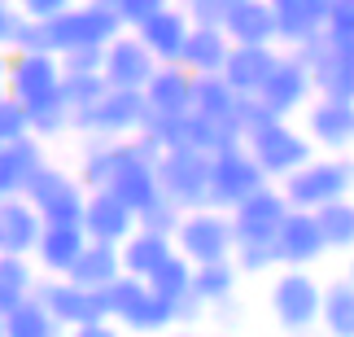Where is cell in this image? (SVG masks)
I'll list each match as a JSON object with an SVG mask.
<instances>
[{"label":"cell","mask_w":354,"mask_h":337,"mask_svg":"<svg viewBox=\"0 0 354 337\" xmlns=\"http://www.w3.org/2000/svg\"><path fill=\"white\" fill-rule=\"evenodd\" d=\"M241 145L250 149V158L258 167H263L267 180H284L289 171H297L302 163H310L315 158V145H310V136H302L297 127H289L284 118L271 114L267 123H258L254 131H245Z\"/></svg>","instance_id":"1"},{"label":"cell","mask_w":354,"mask_h":337,"mask_svg":"<svg viewBox=\"0 0 354 337\" xmlns=\"http://www.w3.org/2000/svg\"><path fill=\"white\" fill-rule=\"evenodd\" d=\"M354 188V163L350 158H310L297 171L284 175V201L297 210H319L324 201H337V197H350Z\"/></svg>","instance_id":"2"},{"label":"cell","mask_w":354,"mask_h":337,"mask_svg":"<svg viewBox=\"0 0 354 337\" xmlns=\"http://www.w3.org/2000/svg\"><path fill=\"white\" fill-rule=\"evenodd\" d=\"M171 241H175V250H180L193 267L223 263V259H232V250H236L232 219H227V210H219V206L184 210V219H180V228H175Z\"/></svg>","instance_id":"3"},{"label":"cell","mask_w":354,"mask_h":337,"mask_svg":"<svg viewBox=\"0 0 354 337\" xmlns=\"http://www.w3.org/2000/svg\"><path fill=\"white\" fill-rule=\"evenodd\" d=\"M153 171H158V193L167 201H175L180 210L210 206V154H201V149H162Z\"/></svg>","instance_id":"4"},{"label":"cell","mask_w":354,"mask_h":337,"mask_svg":"<svg viewBox=\"0 0 354 337\" xmlns=\"http://www.w3.org/2000/svg\"><path fill=\"white\" fill-rule=\"evenodd\" d=\"M263 184H267V175L250 158L245 145H227V149L210 154V206L232 210L236 201H245L254 188H263Z\"/></svg>","instance_id":"5"},{"label":"cell","mask_w":354,"mask_h":337,"mask_svg":"<svg viewBox=\"0 0 354 337\" xmlns=\"http://www.w3.org/2000/svg\"><path fill=\"white\" fill-rule=\"evenodd\" d=\"M319 302H324V285L306 267H289L271 285V311H276L280 329L289 333H306L310 325H319Z\"/></svg>","instance_id":"6"},{"label":"cell","mask_w":354,"mask_h":337,"mask_svg":"<svg viewBox=\"0 0 354 337\" xmlns=\"http://www.w3.org/2000/svg\"><path fill=\"white\" fill-rule=\"evenodd\" d=\"M271 246H276L280 267H310L315 259L328 254V241L319 233L315 210H297V206H289L284 224L276 228V237H271Z\"/></svg>","instance_id":"7"},{"label":"cell","mask_w":354,"mask_h":337,"mask_svg":"<svg viewBox=\"0 0 354 337\" xmlns=\"http://www.w3.org/2000/svg\"><path fill=\"white\" fill-rule=\"evenodd\" d=\"M284 215H289V201H284L280 188H254L245 201H236L232 210H227V219H232V237L236 241H271L276 237V228L284 224Z\"/></svg>","instance_id":"8"},{"label":"cell","mask_w":354,"mask_h":337,"mask_svg":"<svg viewBox=\"0 0 354 337\" xmlns=\"http://www.w3.org/2000/svg\"><path fill=\"white\" fill-rule=\"evenodd\" d=\"M310 97H315V84H310V71H306V62L297 57V53L293 57H280L276 71L267 75V84L258 88L263 110L276 114V118H289L293 110H302Z\"/></svg>","instance_id":"9"},{"label":"cell","mask_w":354,"mask_h":337,"mask_svg":"<svg viewBox=\"0 0 354 337\" xmlns=\"http://www.w3.org/2000/svg\"><path fill=\"white\" fill-rule=\"evenodd\" d=\"M158 71V57L140 44V35H114L105 44V57H101V75L110 88H145L149 75Z\"/></svg>","instance_id":"10"},{"label":"cell","mask_w":354,"mask_h":337,"mask_svg":"<svg viewBox=\"0 0 354 337\" xmlns=\"http://www.w3.org/2000/svg\"><path fill=\"white\" fill-rule=\"evenodd\" d=\"M79 228L88 233V241H110V246H122V241L136 233V210L127 206V201H118L110 188H92V197H84Z\"/></svg>","instance_id":"11"},{"label":"cell","mask_w":354,"mask_h":337,"mask_svg":"<svg viewBox=\"0 0 354 337\" xmlns=\"http://www.w3.org/2000/svg\"><path fill=\"white\" fill-rule=\"evenodd\" d=\"M140 92L149 114H162V118L193 114V71L180 62H158V71L149 75V84Z\"/></svg>","instance_id":"12"},{"label":"cell","mask_w":354,"mask_h":337,"mask_svg":"<svg viewBox=\"0 0 354 337\" xmlns=\"http://www.w3.org/2000/svg\"><path fill=\"white\" fill-rule=\"evenodd\" d=\"M31 197L39 215H48V224H79V215H84V188L79 180L71 175L53 171V167H39L31 175Z\"/></svg>","instance_id":"13"},{"label":"cell","mask_w":354,"mask_h":337,"mask_svg":"<svg viewBox=\"0 0 354 337\" xmlns=\"http://www.w3.org/2000/svg\"><path fill=\"white\" fill-rule=\"evenodd\" d=\"M276 62H280V53L271 44H232L219 75L227 79V88H232L236 97H258V88L276 71Z\"/></svg>","instance_id":"14"},{"label":"cell","mask_w":354,"mask_h":337,"mask_svg":"<svg viewBox=\"0 0 354 337\" xmlns=\"http://www.w3.org/2000/svg\"><path fill=\"white\" fill-rule=\"evenodd\" d=\"M306 131H310V145L319 149H333V154H346L354 145V101H333V97H319L306 114Z\"/></svg>","instance_id":"15"},{"label":"cell","mask_w":354,"mask_h":337,"mask_svg":"<svg viewBox=\"0 0 354 337\" xmlns=\"http://www.w3.org/2000/svg\"><path fill=\"white\" fill-rule=\"evenodd\" d=\"M271 13H276V39L302 48L306 39L324 35L328 0H271Z\"/></svg>","instance_id":"16"},{"label":"cell","mask_w":354,"mask_h":337,"mask_svg":"<svg viewBox=\"0 0 354 337\" xmlns=\"http://www.w3.org/2000/svg\"><path fill=\"white\" fill-rule=\"evenodd\" d=\"M219 26L227 31L232 44H276V13H271V0H232Z\"/></svg>","instance_id":"17"},{"label":"cell","mask_w":354,"mask_h":337,"mask_svg":"<svg viewBox=\"0 0 354 337\" xmlns=\"http://www.w3.org/2000/svg\"><path fill=\"white\" fill-rule=\"evenodd\" d=\"M188 26H193V18H188L184 9H171L167 5V9H158L153 18H145L140 26H136V35H140V44L153 53L158 62H180Z\"/></svg>","instance_id":"18"},{"label":"cell","mask_w":354,"mask_h":337,"mask_svg":"<svg viewBox=\"0 0 354 337\" xmlns=\"http://www.w3.org/2000/svg\"><path fill=\"white\" fill-rule=\"evenodd\" d=\"M227 48H232V39H227L219 22H193L184 39V53H180V66H188L193 75H219L227 62Z\"/></svg>","instance_id":"19"},{"label":"cell","mask_w":354,"mask_h":337,"mask_svg":"<svg viewBox=\"0 0 354 337\" xmlns=\"http://www.w3.org/2000/svg\"><path fill=\"white\" fill-rule=\"evenodd\" d=\"M71 280H79V285L88 289H110L114 280L122 276V259H118V246H110V241H88L84 254L75 259V267L66 272Z\"/></svg>","instance_id":"20"},{"label":"cell","mask_w":354,"mask_h":337,"mask_svg":"<svg viewBox=\"0 0 354 337\" xmlns=\"http://www.w3.org/2000/svg\"><path fill=\"white\" fill-rule=\"evenodd\" d=\"M175 250V241L167 233H153V228H136V233L118 246V259H122V272L127 276H149L153 267L167 259V254Z\"/></svg>","instance_id":"21"},{"label":"cell","mask_w":354,"mask_h":337,"mask_svg":"<svg viewBox=\"0 0 354 337\" xmlns=\"http://www.w3.org/2000/svg\"><path fill=\"white\" fill-rule=\"evenodd\" d=\"M84 246H88V233L79 224H48V233H39V254H44V263L62 276L75 267Z\"/></svg>","instance_id":"22"},{"label":"cell","mask_w":354,"mask_h":337,"mask_svg":"<svg viewBox=\"0 0 354 337\" xmlns=\"http://www.w3.org/2000/svg\"><path fill=\"white\" fill-rule=\"evenodd\" d=\"M319 325L328 329V337H354V285H350V280H333V285H324Z\"/></svg>","instance_id":"23"},{"label":"cell","mask_w":354,"mask_h":337,"mask_svg":"<svg viewBox=\"0 0 354 337\" xmlns=\"http://www.w3.org/2000/svg\"><path fill=\"white\" fill-rule=\"evenodd\" d=\"M145 280H149V289L162 293L167 302H180L184 293L193 289V263H188L180 250H171L167 259H162V263H158V267H153V272H149Z\"/></svg>","instance_id":"24"},{"label":"cell","mask_w":354,"mask_h":337,"mask_svg":"<svg viewBox=\"0 0 354 337\" xmlns=\"http://www.w3.org/2000/svg\"><path fill=\"white\" fill-rule=\"evenodd\" d=\"M315 219H319V233L328 241V250H354V201L350 197L324 201L315 210Z\"/></svg>","instance_id":"25"},{"label":"cell","mask_w":354,"mask_h":337,"mask_svg":"<svg viewBox=\"0 0 354 337\" xmlns=\"http://www.w3.org/2000/svg\"><path fill=\"white\" fill-rule=\"evenodd\" d=\"M232 289H236V263H232V259L193 267V293H197V298L206 302V307L223 302V298H232Z\"/></svg>","instance_id":"26"},{"label":"cell","mask_w":354,"mask_h":337,"mask_svg":"<svg viewBox=\"0 0 354 337\" xmlns=\"http://www.w3.org/2000/svg\"><path fill=\"white\" fill-rule=\"evenodd\" d=\"M232 254H236V272H271V267H280L271 241H236Z\"/></svg>","instance_id":"27"},{"label":"cell","mask_w":354,"mask_h":337,"mask_svg":"<svg viewBox=\"0 0 354 337\" xmlns=\"http://www.w3.org/2000/svg\"><path fill=\"white\" fill-rule=\"evenodd\" d=\"M171 0H118V18H122V26H140L145 18H153L158 9H167Z\"/></svg>","instance_id":"28"},{"label":"cell","mask_w":354,"mask_h":337,"mask_svg":"<svg viewBox=\"0 0 354 337\" xmlns=\"http://www.w3.org/2000/svg\"><path fill=\"white\" fill-rule=\"evenodd\" d=\"M75 337H118V329L105 325V320H92V325H79Z\"/></svg>","instance_id":"29"},{"label":"cell","mask_w":354,"mask_h":337,"mask_svg":"<svg viewBox=\"0 0 354 337\" xmlns=\"http://www.w3.org/2000/svg\"><path fill=\"white\" fill-rule=\"evenodd\" d=\"M92 5H110V9H114V5H118V0H92Z\"/></svg>","instance_id":"30"},{"label":"cell","mask_w":354,"mask_h":337,"mask_svg":"<svg viewBox=\"0 0 354 337\" xmlns=\"http://www.w3.org/2000/svg\"><path fill=\"white\" fill-rule=\"evenodd\" d=\"M171 337H197V333H171Z\"/></svg>","instance_id":"31"},{"label":"cell","mask_w":354,"mask_h":337,"mask_svg":"<svg viewBox=\"0 0 354 337\" xmlns=\"http://www.w3.org/2000/svg\"><path fill=\"white\" fill-rule=\"evenodd\" d=\"M346 280H350V285H354V263H350V276H346Z\"/></svg>","instance_id":"32"},{"label":"cell","mask_w":354,"mask_h":337,"mask_svg":"<svg viewBox=\"0 0 354 337\" xmlns=\"http://www.w3.org/2000/svg\"><path fill=\"white\" fill-rule=\"evenodd\" d=\"M184 5H188V9H193V5H201V0H184Z\"/></svg>","instance_id":"33"},{"label":"cell","mask_w":354,"mask_h":337,"mask_svg":"<svg viewBox=\"0 0 354 337\" xmlns=\"http://www.w3.org/2000/svg\"><path fill=\"white\" fill-rule=\"evenodd\" d=\"M297 337H306V333H297Z\"/></svg>","instance_id":"34"}]
</instances>
